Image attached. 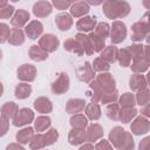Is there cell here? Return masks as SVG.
<instances>
[{
  "label": "cell",
  "instance_id": "39",
  "mask_svg": "<svg viewBox=\"0 0 150 150\" xmlns=\"http://www.w3.org/2000/svg\"><path fill=\"white\" fill-rule=\"evenodd\" d=\"M88 38H89V40H90V42H91V45H93L94 52L101 53V52L104 49V47H105V40H104V39L97 36L94 32H90L89 35H88Z\"/></svg>",
  "mask_w": 150,
  "mask_h": 150
},
{
  "label": "cell",
  "instance_id": "25",
  "mask_svg": "<svg viewBox=\"0 0 150 150\" xmlns=\"http://www.w3.org/2000/svg\"><path fill=\"white\" fill-rule=\"evenodd\" d=\"M74 39L81 45V47H82L84 54H87V55L90 56V55H93V54L95 53V52H94V48H93V45H91V42H90L88 35H86L84 33H77Z\"/></svg>",
  "mask_w": 150,
  "mask_h": 150
},
{
  "label": "cell",
  "instance_id": "55",
  "mask_svg": "<svg viewBox=\"0 0 150 150\" xmlns=\"http://www.w3.org/2000/svg\"><path fill=\"white\" fill-rule=\"evenodd\" d=\"M6 150H25V148L19 143H9L6 146Z\"/></svg>",
  "mask_w": 150,
  "mask_h": 150
},
{
  "label": "cell",
  "instance_id": "2",
  "mask_svg": "<svg viewBox=\"0 0 150 150\" xmlns=\"http://www.w3.org/2000/svg\"><path fill=\"white\" fill-rule=\"evenodd\" d=\"M148 15H149V12L145 13L144 18L141 19V21H137V22H135L131 26V30H132L131 40L132 41L141 43V41H143L144 39L148 38V35H149V28H150Z\"/></svg>",
  "mask_w": 150,
  "mask_h": 150
},
{
  "label": "cell",
  "instance_id": "33",
  "mask_svg": "<svg viewBox=\"0 0 150 150\" xmlns=\"http://www.w3.org/2000/svg\"><path fill=\"white\" fill-rule=\"evenodd\" d=\"M149 64H150V60H148L145 57H141L138 60L132 61L130 68L134 71V74H142V73H144V71L148 70Z\"/></svg>",
  "mask_w": 150,
  "mask_h": 150
},
{
  "label": "cell",
  "instance_id": "28",
  "mask_svg": "<svg viewBox=\"0 0 150 150\" xmlns=\"http://www.w3.org/2000/svg\"><path fill=\"white\" fill-rule=\"evenodd\" d=\"M28 55L30 57V60L35 61V62H41L45 61L48 57V53H46L39 45H33L30 46L29 50H28Z\"/></svg>",
  "mask_w": 150,
  "mask_h": 150
},
{
  "label": "cell",
  "instance_id": "21",
  "mask_svg": "<svg viewBox=\"0 0 150 150\" xmlns=\"http://www.w3.org/2000/svg\"><path fill=\"white\" fill-rule=\"evenodd\" d=\"M55 23H56V26L60 30L64 32V30H69L71 28L74 21H73V18H71L70 14L61 13V14L55 16Z\"/></svg>",
  "mask_w": 150,
  "mask_h": 150
},
{
  "label": "cell",
  "instance_id": "44",
  "mask_svg": "<svg viewBox=\"0 0 150 150\" xmlns=\"http://www.w3.org/2000/svg\"><path fill=\"white\" fill-rule=\"evenodd\" d=\"M91 67L94 71H98V73H108V70L110 69V64L104 60H102L101 57H96L91 63Z\"/></svg>",
  "mask_w": 150,
  "mask_h": 150
},
{
  "label": "cell",
  "instance_id": "7",
  "mask_svg": "<svg viewBox=\"0 0 150 150\" xmlns=\"http://www.w3.org/2000/svg\"><path fill=\"white\" fill-rule=\"evenodd\" d=\"M130 130H131V134L137 135V136L145 135L150 130V122L148 118L143 116H136L131 122Z\"/></svg>",
  "mask_w": 150,
  "mask_h": 150
},
{
  "label": "cell",
  "instance_id": "59",
  "mask_svg": "<svg viewBox=\"0 0 150 150\" xmlns=\"http://www.w3.org/2000/svg\"><path fill=\"white\" fill-rule=\"evenodd\" d=\"M2 94H4V86H2V83L0 82V97L2 96Z\"/></svg>",
  "mask_w": 150,
  "mask_h": 150
},
{
  "label": "cell",
  "instance_id": "18",
  "mask_svg": "<svg viewBox=\"0 0 150 150\" xmlns=\"http://www.w3.org/2000/svg\"><path fill=\"white\" fill-rule=\"evenodd\" d=\"M87 141L86 129H71L68 134V142L71 145H81Z\"/></svg>",
  "mask_w": 150,
  "mask_h": 150
},
{
  "label": "cell",
  "instance_id": "6",
  "mask_svg": "<svg viewBox=\"0 0 150 150\" xmlns=\"http://www.w3.org/2000/svg\"><path fill=\"white\" fill-rule=\"evenodd\" d=\"M16 77L26 83L33 82L36 77V68L35 66L30 63H23L21 64L16 70Z\"/></svg>",
  "mask_w": 150,
  "mask_h": 150
},
{
  "label": "cell",
  "instance_id": "51",
  "mask_svg": "<svg viewBox=\"0 0 150 150\" xmlns=\"http://www.w3.org/2000/svg\"><path fill=\"white\" fill-rule=\"evenodd\" d=\"M9 130V120L0 115V137L5 136Z\"/></svg>",
  "mask_w": 150,
  "mask_h": 150
},
{
  "label": "cell",
  "instance_id": "30",
  "mask_svg": "<svg viewBox=\"0 0 150 150\" xmlns=\"http://www.w3.org/2000/svg\"><path fill=\"white\" fill-rule=\"evenodd\" d=\"M14 94H15V97L16 98L25 100V98H27V97L30 96V94H32V87H30V84H28L26 82H21L19 84H16L15 90H14Z\"/></svg>",
  "mask_w": 150,
  "mask_h": 150
},
{
  "label": "cell",
  "instance_id": "23",
  "mask_svg": "<svg viewBox=\"0 0 150 150\" xmlns=\"http://www.w3.org/2000/svg\"><path fill=\"white\" fill-rule=\"evenodd\" d=\"M117 53H118V49L114 45L105 46L104 49L100 53V57L110 64L117 61Z\"/></svg>",
  "mask_w": 150,
  "mask_h": 150
},
{
  "label": "cell",
  "instance_id": "20",
  "mask_svg": "<svg viewBox=\"0 0 150 150\" xmlns=\"http://www.w3.org/2000/svg\"><path fill=\"white\" fill-rule=\"evenodd\" d=\"M33 104H34V109L41 114H49L53 110V103L48 97H45V96L38 97Z\"/></svg>",
  "mask_w": 150,
  "mask_h": 150
},
{
  "label": "cell",
  "instance_id": "61",
  "mask_svg": "<svg viewBox=\"0 0 150 150\" xmlns=\"http://www.w3.org/2000/svg\"><path fill=\"white\" fill-rule=\"evenodd\" d=\"M1 59H2V50L0 49V61H1Z\"/></svg>",
  "mask_w": 150,
  "mask_h": 150
},
{
  "label": "cell",
  "instance_id": "1",
  "mask_svg": "<svg viewBox=\"0 0 150 150\" xmlns=\"http://www.w3.org/2000/svg\"><path fill=\"white\" fill-rule=\"evenodd\" d=\"M102 9L104 15L108 19L116 20L121 18H125L130 11L131 7L127 1H116V0H107L102 4Z\"/></svg>",
  "mask_w": 150,
  "mask_h": 150
},
{
  "label": "cell",
  "instance_id": "40",
  "mask_svg": "<svg viewBox=\"0 0 150 150\" xmlns=\"http://www.w3.org/2000/svg\"><path fill=\"white\" fill-rule=\"evenodd\" d=\"M135 100H136V104H138L139 107H144L148 105L150 102V91L148 88L138 90L137 94L135 95Z\"/></svg>",
  "mask_w": 150,
  "mask_h": 150
},
{
  "label": "cell",
  "instance_id": "48",
  "mask_svg": "<svg viewBox=\"0 0 150 150\" xmlns=\"http://www.w3.org/2000/svg\"><path fill=\"white\" fill-rule=\"evenodd\" d=\"M134 148H135V141L132 138V135H131V132L127 131L125 139L123 141L121 146H118L116 150H134Z\"/></svg>",
  "mask_w": 150,
  "mask_h": 150
},
{
  "label": "cell",
  "instance_id": "53",
  "mask_svg": "<svg viewBox=\"0 0 150 150\" xmlns=\"http://www.w3.org/2000/svg\"><path fill=\"white\" fill-rule=\"evenodd\" d=\"M94 148H95V150H114L112 145L107 139H101L100 142L96 143V145Z\"/></svg>",
  "mask_w": 150,
  "mask_h": 150
},
{
  "label": "cell",
  "instance_id": "52",
  "mask_svg": "<svg viewBox=\"0 0 150 150\" xmlns=\"http://www.w3.org/2000/svg\"><path fill=\"white\" fill-rule=\"evenodd\" d=\"M71 4H73V2H70V1H63V0H53L52 6L56 7V9L63 11V9H68V8L71 6Z\"/></svg>",
  "mask_w": 150,
  "mask_h": 150
},
{
  "label": "cell",
  "instance_id": "58",
  "mask_svg": "<svg viewBox=\"0 0 150 150\" xmlns=\"http://www.w3.org/2000/svg\"><path fill=\"white\" fill-rule=\"evenodd\" d=\"M88 5H94V6H97V5H102L103 1H86Z\"/></svg>",
  "mask_w": 150,
  "mask_h": 150
},
{
  "label": "cell",
  "instance_id": "3",
  "mask_svg": "<svg viewBox=\"0 0 150 150\" xmlns=\"http://www.w3.org/2000/svg\"><path fill=\"white\" fill-rule=\"evenodd\" d=\"M109 36H110V41H111L112 45H117V43L123 42L127 38V26H125V23L120 21V20L112 21V23L110 26Z\"/></svg>",
  "mask_w": 150,
  "mask_h": 150
},
{
  "label": "cell",
  "instance_id": "49",
  "mask_svg": "<svg viewBox=\"0 0 150 150\" xmlns=\"http://www.w3.org/2000/svg\"><path fill=\"white\" fill-rule=\"evenodd\" d=\"M14 12H15L14 6L7 4L6 6H4V7L0 8V19H5V20H6V19L12 18L13 14H14Z\"/></svg>",
  "mask_w": 150,
  "mask_h": 150
},
{
  "label": "cell",
  "instance_id": "27",
  "mask_svg": "<svg viewBox=\"0 0 150 150\" xmlns=\"http://www.w3.org/2000/svg\"><path fill=\"white\" fill-rule=\"evenodd\" d=\"M33 136H34V128L26 127L16 132L15 138H16L18 143L22 145V144H28L30 142V139L33 138Z\"/></svg>",
  "mask_w": 150,
  "mask_h": 150
},
{
  "label": "cell",
  "instance_id": "37",
  "mask_svg": "<svg viewBox=\"0 0 150 150\" xmlns=\"http://www.w3.org/2000/svg\"><path fill=\"white\" fill-rule=\"evenodd\" d=\"M50 123H52L50 117H48V116H39L34 121V130H36L38 134H40V132L49 129Z\"/></svg>",
  "mask_w": 150,
  "mask_h": 150
},
{
  "label": "cell",
  "instance_id": "31",
  "mask_svg": "<svg viewBox=\"0 0 150 150\" xmlns=\"http://www.w3.org/2000/svg\"><path fill=\"white\" fill-rule=\"evenodd\" d=\"M137 112L138 111L136 108H121L120 115H118V121H121L124 124L129 123L137 116Z\"/></svg>",
  "mask_w": 150,
  "mask_h": 150
},
{
  "label": "cell",
  "instance_id": "43",
  "mask_svg": "<svg viewBox=\"0 0 150 150\" xmlns=\"http://www.w3.org/2000/svg\"><path fill=\"white\" fill-rule=\"evenodd\" d=\"M120 105L117 103H110L107 104L105 108V115L109 120L111 121H118V115H120Z\"/></svg>",
  "mask_w": 150,
  "mask_h": 150
},
{
  "label": "cell",
  "instance_id": "35",
  "mask_svg": "<svg viewBox=\"0 0 150 150\" xmlns=\"http://www.w3.org/2000/svg\"><path fill=\"white\" fill-rule=\"evenodd\" d=\"M118 105L120 108H135L136 105V100L135 95L131 93H124L121 96H118Z\"/></svg>",
  "mask_w": 150,
  "mask_h": 150
},
{
  "label": "cell",
  "instance_id": "13",
  "mask_svg": "<svg viewBox=\"0 0 150 150\" xmlns=\"http://www.w3.org/2000/svg\"><path fill=\"white\" fill-rule=\"evenodd\" d=\"M125 135L127 131L122 127H114L109 132V143L112 145V148L117 149L125 139Z\"/></svg>",
  "mask_w": 150,
  "mask_h": 150
},
{
  "label": "cell",
  "instance_id": "17",
  "mask_svg": "<svg viewBox=\"0 0 150 150\" xmlns=\"http://www.w3.org/2000/svg\"><path fill=\"white\" fill-rule=\"evenodd\" d=\"M86 132H87V141L89 143H93V142H96V141L101 139L103 137V134H104L103 128L98 123H91L87 128Z\"/></svg>",
  "mask_w": 150,
  "mask_h": 150
},
{
  "label": "cell",
  "instance_id": "5",
  "mask_svg": "<svg viewBox=\"0 0 150 150\" xmlns=\"http://www.w3.org/2000/svg\"><path fill=\"white\" fill-rule=\"evenodd\" d=\"M95 81L103 93H110L116 89V81L110 73H100L96 75Z\"/></svg>",
  "mask_w": 150,
  "mask_h": 150
},
{
  "label": "cell",
  "instance_id": "42",
  "mask_svg": "<svg viewBox=\"0 0 150 150\" xmlns=\"http://www.w3.org/2000/svg\"><path fill=\"white\" fill-rule=\"evenodd\" d=\"M117 61L120 63L121 67H129L130 63H131V56L125 48H121L118 49V53H117Z\"/></svg>",
  "mask_w": 150,
  "mask_h": 150
},
{
  "label": "cell",
  "instance_id": "50",
  "mask_svg": "<svg viewBox=\"0 0 150 150\" xmlns=\"http://www.w3.org/2000/svg\"><path fill=\"white\" fill-rule=\"evenodd\" d=\"M11 30L12 29L9 28V26L7 23H5V22L0 23V43H4L6 41H8Z\"/></svg>",
  "mask_w": 150,
  "mask_h": 150
},
{
  "label": "cell",
  "instance_id": "32",
  "mask_svg": "<svg viewBox=\"0 0 150 150\" xmlns=\"http://www.w3.org/2000/svg\"><path fill=\"white\" fill-rule=\"evenodd\" d=\"M25 39H26V35H25V32L22 29H18V28H13L11 30V34H9V38H8V42L13 46H20L25 42Z\"/></svg>",
  "mask_w": 150,
  "mask_h": 150
},
{
  "label": "cell",
  "instance_id": "38",
  "mask_svg": "<svg viewBox=\"0 0 150 150\" xmlns=\"http://www.w3.org/2000/svg\"><path fill=\"white\" fill-rule=\"evenodd\" d=\"M127 49H128L132 61L144 57V45H142V43H134L131 46H128Z\"/></svg>",
  "mask_w": 150,
  "mask_h": 150
},
{
  "label": "cell",
  "instance_id": "24",
  "mask_svg": "<svg viewBox=\"0 0 150 150\" xmlns=\"http://www.w3.org/2000/svg\"><path fill=\"white\" fill-rule=\"evenodd\" d=\"M84 112H86V117L88 120H90V121H97L102 115L100 104L98 103H94V102H90V103L86 104Z\"/></svg>",
  "mask_w": 150,
  "mask_h": 150
},
{
  "label": "cell",
  "instance_id": "12",
  "mask_svg": "<svg viewBox=\"0 0 150 150\" xmlns=\"http://www.w3.org/2000/svg\"><path fill=\"white\" fill-rule=\"evenodd\" d=\"M30 15L29 13L26 11V9H16L11 19V25L14 27V28H18V29H21L22 27H25L29 20Z\"/></svg>",
  "mask_w": 150,
  "mask_h": 150
},
{
  "label": "cell",
  "instance_id": "56",
  "mask_svg": "<svg viewBox=\"0 0 150 150\" xmlns=\"http://www.w3.org/2000/svg\"><path fill=\"white\" fill-rule=\"evenodd\" d=\"M141 116L148 118L150 116V110H149V104L148 105H144V107H141Z\"/></svg>",
  "mask_w": 150,
  "mask_h": 150
},
{
  "label": "cell",
  "instance_id": "22",
  "mask_svg": "<svg viewBox=\"0 0 150 150\" xmlns=\"http://www.w3.org/2000/svg\"><path fill=\"white\" fill-rule=\"evenodd\" d=\"M86 101L82 98H70L67 101L66 104V111L68 114H80L82 110H84Z\"/></svg>",
  "mask_w": 150,
  "mask_h": 150
},
{
  "label": "cell",
  "instance_id": "9",
  "mask_svg": "<svg viewBox=\"0 0 150 150\" xmlns=\"http://www.w3.org/2000/svg\"><path fill=\"white\" fill-rule=\"evenodd\" d=\"M34 121V112L29 108H22L19 109L18 115L13 118V125L14 127H25Z\"/></svg>",
  "mask_w": 150,
  "mask_h": 150
},
{
  "label": "cell",
  "instance_id": "54",
  "mask_svg": "<svg viewBox=\"0 0 150 150\" xmlns=\"http://www.w3.org/2000/svg\"><path fill=\"white\" fill-rule=\"evenodd\" d=\"M149 149H150V137L146 136L145 138H143V139L139 142L138 150H149Z\"/></svg>",
  "mask_w": 150,
  "mask_h": 150
},
{
  "label": "cell",
  "instance_id": "16",
  "mask_svg": "<svg viewBox=\"0 0 150 150\" xmlns=\"http://www.w3.org/2000/svg\"><path fill=\"white\" fill-rule=\"evenodd\" d=\"M90 7L86 1H76L73 2L71 6L69 7L70 11V15L74 18H83L88 14Z\"/></svg>",
  "mask_w": 150,
  "mask_h": 150
},
{
  "label": "cell",
  "instance_id": "29",
  "mask_svg": "<svg viewBox=\"0 0 150 150\" xmlns=\"http://www.w3.org/2000/svg\"><path fill=\"white\" fill-rule=\"evenodd\" d=\"M63 47L67 52H70L75 55H79V56H82L84 53H83V49L81 47V45L74 39V38H69L67 39L64 42H63Z\"/></svg>",
  "mask_w": 150,
  "mask_h": 150
},
{
  "label": "cell",
  "instance_id": "14",
  "mask_svg": "<svg viewBox=\"0 0 150 150\" xmlns=\"http://www.w3.org/2000/svg\"><path fill=\"white\" fill-rule=\"evenodd\" d=\"M52 11H53L52 2L46 1V0L38 1L33 6V14L36 18H46L52 13Z\"/></svg>",
  "mask_w": 150,
  "mask_h": 150
},
{
  "label": "cell",
  "instance_id": "19",
  "mask_svg": "<svg viewBox=\"0 0 150 150\" xmlns=\"http://www.w3.org/2000/svg\"><path fill=\"white\" fill-rule=\"evenodd\" d=\"M129 87L131 90H135V91L148 88L146 77L142 74H132L129 79Z\"/></svg>",
  "mask_w": 150,
  "mask_h": 150
},
{
  "label": "cell",
  "instance_id": "46",
  "mask_svg": "<svg viewBox=\"0 0 150 150\" xmlns=\"http://www.w3.org/2000/svg\"><path fill=\"white\" fill-rule=\"evenodd\" d=\"M117 100H118V90L115 89L110 93H103L100 102L103 104H110V103H116Z\"/></svg>",
  "mask_w": 150,
  "mask_h": 150
},
{
  "label": "cell",
  "instance_id": "15",
  "mask_svg": "<svg viewBox=\"0 0 150 150\" xmlns=\"http://www.w3.org/2000/svg\"><path fill=\"white\" fill-rule=\"evenodd\" d=\"M97 22H96V19L93 18V16H83L77 22H76V29L80 32V33H87V32H91L95 29Z\"/></svg>",
  "mask_w": 150,
  "mask_h": 150
},
{
  "label": "cell",
  "instance_id": "26",
  "mask_svg": "<svg viewBox=\"0 0 150 150\" xmlns=\"http://www.w3.org/2000/svg\"><path fill=\"white\" fill-rule=\"evenodd\" d=\"M0 112H1V116L6 117L7 120H13L19 112V107H18L16 103H14L12 101L11 102H6L1 107Z\"/></svg>",
  "mask_w": 150,
  "mask_h": 150
},
{
  "label": "cell",
  "instance_id": "10",
  "mask_svg": "<svg viewBox=\"0 0 150 150\" xmlns=\"http://www.w3.org/2000/svg\"><path fill=\"white\" fill-rule=\"evenodd\" d=\"M95 71L91 67V63L90 62H84L81 67H79L76 69V77L81 81V82H84V83H90L94 77H95Z\"/></svg>",
  "mask_w": 150,
  "mask_h": 150
},
{
  "label": "cell",
  "instance_id": "36",
  "mask_svg": "<svg viewBox=\"0 0 150 150\" xmlns=\"http://www.w3.org/2000/svg\"><path fill=\"white\" fill-rule=\"evenodd\" d=\"M89 97L91 100V102L94 103H98L101 101V97L103 95V91L102 89L98 87V84L96 83L95 80H93L90 83H89Z\"/></svg>",
  "mask_w": 150,
  "mask_h": 150
},
{
  "label": "cell",
  "instance_id": "60",
  "mask_svg": "<svg viewBox=\"0 0 150 150\" xmlns=\"http://www.w3.org/2000/svg\"><path fill=\"white\" fill-rule=\"evenodd\" d=\"M7 4H8L7 1H0V8H1V7H4V6H6Z\"/></svg>",
  "mask_w": 150,
  "mask_h": 150
},
{
  "label": "cell",
  "instance_id": "47",
  "mask_svg": "<svg viewBox=\"0 0 150 150\" xmlns=\"http://www.w3.org/2000/svg\"><path fill=\"white\" fill-rule=\"evenodd\" d=\"M43 137H45L46 145H52L59 139V132L55 128H50L47 130L46 134H43Z\"/></svg>",
  "mask_w": 150,
  "mask_h": 150
},
{
  "label": "cell",
  "instance_id": "11",
  "mask_svg": "<svg viewBox=\"0 0 150 150\" xmlns=\"http://www.w3.org/2000/svg\"><path fill=\"white\" fill-rule=\"evenodd\" d=\"M42 33H43V25L39 20H32L25 27V35H27L32 40H35L38 38L40 39Z\"/></svg>",
  "mask_w": 150,
  "mask_h": 150
},
{
  "label": "cell",
  "instance_id": "4",
  "mask_svg": "<svg viewBox=\"0 0 150 150\" xmlns=\"http://www.w3.org/2000/svg\"><path fill=\"white\" fill-rule=\"evenodd\" d=\"M69 86H70V80H69L68 74L67 73H60L57 79L52 83L50 90L54 95H62L69 90Z\"/></svg>",
  "mask_w": 150,
  "mask_h": 150
},
{
  "label": "cell",
  "instance_id": "34",
  "mask_svg": "<svg viewBox=\"0 0 150 150\" xmlns=\"http://www.w3.org/2000/svg\"><path fill=\"white\" fill-rule=\"evenodd\" d=\"M69 123L73 129H86L88 127V118L82 114H74L70 117Z\"/></svg>",
  "mask_w": 150,
  "mask_h": 150
},
{
  "label": "cell",
  "instance_id": "41",
  "mask_svg": "<svg viewBox=\"0 0 150 150\" xmlns=\"http://www.w3.org/2000/svg\"><path fill=\"white\" fill-rule=\"evenodd\" d=\"M45 146H47V145H46V142H45L43 134H34L33 138L29 142V148L32 150H41Z\"/></svg>",
  "mask_w": 150,
  "mask_h": 150
},
{
  "label": "cell",
  "instance_id": "45",
  "mask_svg": "<svg viewBox=\"0 0 150 150\" xmlns=\"http://www.w3.org/2000/svg\"><path fill=\"white\" fill-rule=\"evenodd\" d=\"M109 32H110V26L107 22H98L94 29V33L104 40L109 36Z\"/></svg>",
  "mask_w": 150,
  "mask_h": 150
},
{
  "label": "cell",
  "instance_id": "8",
  "mask_svg": "<svg viewBox=\"0 0 150 150\" xmlns=\"http://www.w3.org/2000/svg\"><path fill=\"white\" fill-rule=\"evenodd\" d=\"M60 45V40L54 34H43L39 39V46L46 53H54Z\"/></svg>",
  "mask_w": 150,
  "mask_h": 150
},
{
  "label": "cell",
  "instance_id": "57",
  "mask_svg": "<svg viewBox=\"0 0 150 150\" xmlns=\"http://www.w3.org/2000/svg\"><path fill=\"white\" fill-rule=\"evenodd\" d=\"M79 150H95V148L91 143H83Z\"/></svg>",
  "mask_w": 150,
  "mask_h": 150
}]
</instances>
